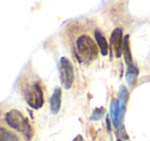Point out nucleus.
Segmentation results:
<instances>
[{
	"label": "nucleus",
	"mask_w": 150,
	"mask_h": 141,
	"mask_svg": "<svg viewBox=\"0 0 150 141\" xmlns=\"http://www.w3.org/2000/svg\"><path fill=\"white\" fill-rule=\"evenodd\" d=\"M104 113H105V109L103 107L97 108V109H95L94 111H93L92 115H91V120H100V118L104 115Z\"/></svg>",
	"instance_id": "nucleus-12"
},
{
	"label": "nucleus",
	"mask_w": 150,
	"mask_h": 141,
	"mask_svg": "<svg viewBox=\"0 0 150 141\" xmlns=\"http://www.w3.org/2000/svg\"><path fill=\"white\" fill-rule=\"evenodd\" d=\"M25 99L30 107L38 109L43 105V93L39 83H34L25 90Z\"/></svg>",
	"instance_id": "nucleus-4"
},
{
	"label": "nucleus",
	"mask_w": 150,
	"mask_h": 141,
	"mask_svg": "<svg viewBox=\"0 0 150 141\" xmlns=\"http://www.w3.org/2000/svg\"><path fill=\"white\" fill-rule=\"evenodd\" d=\"M72 141H84V139L82 138V136H81V135H77V136L75 137V138L73 139Z\"/></svg>",
	"instance_id": "nucleus-13"
},
{
	"label": "nucleus",
	"mask_w": 150,
	"mask_h": 141,
	"mask_svg": "<svg viewBox=\"0 0 150 141\" xmlns=\"http://www.w3.org/2000/svg\"><path fill=\"white\" fill-rule=\"evenodd\" d=\"M110 42L115 57L119 58L121 56V54H122V46H123L122 30L120 28H116V29L113 30L112 34H111Z\"/></svg>",
	"instance_id": "nucleus-5"
},
{
	"label": "nucleus",
	"mask_w": 150,
	"mask_h": 141,
	"mask_svg": "<svg viewBox=\"0 0 150 141\" xmlns=\"http://www.w3.org/2000/svg\"><path fill=\"white\" fill-rule=\"evenodd\" d=\"M106 125H107V129H108V131H110L111 130V128H110V118H109L108 115H107V118H106Z\"/></svg>",
	"instance_id": "nucleus-14"
},
{
	"label": "nucleus",
	"mask_w": 150,
	"mask_h": 141,
	"mask_svg": "<svg viewBox=\"0 0 150 141\" xmlns=\"http://www.w3.org/2000/svg\"><path fill=\"white\" fill-rule=\"evenodd\" d=\"M61 100H62V91H61V88H56L50 99V107L52 113L57 114L60 111Z\"/></svg>",
	"instance_id": "nucleus-7"
},
{
	"label": "nucleus",
	"mask_w": 150,
	"mask_h": 141,
	"mask_svg": "<svg viewBox=\"0 0 150 141\" xmlns=\"http://www.w3.org/2000/svg\"><path fill=\"white\" fill-rule=\"evenodd\" d=\"M122 54L125 61L127 65L133 64V58H132V53L129 50V35H125L123 38V46H122Z\"/></svg>",
	"instance_id": "nucleus-10"
},
{
	"label": "nucleus",
	"mask_w": 150,
	"mask_h": 141,
	"mask_svg": "<svg viewBox=\"0 0 150 141\" xmlns=\"http://www.w3.org/2000/svg\"><path fill=\"white\" fill-rule=\"evenodd\" d=\"M4 120L6 124L13 130H17L18 132L22 133L28 140L31 139L33 136V130H32L31 125L29 124L26 116L23 115L22 112L17 109H11L6 112L4 116Z\"/></svg>",
	"instance_id": "nucleus-2"
},
{
	"label": "nucleus",
	"mask_w": 150,
	"mask_h": 141,
	"mask_svg": "<svg viewBox=\"0 0 150 141\" xmlns=\"http://www.w3.org/2000/svg\"><path fill=\"white\" fill-rule=\"evenodd\" d=\"M0 141H20L19 137L4 128H0Z\"/></svg>",
	"instance_id": "nucleus-11"
},
{
	"label": "nucleus",
	"mask_w": 150,
	"mask_h": 141,
	"mask_svg": "<svg viewBox=\"0 0 150 141\" xmlns=\"http://www.w3.org/2000/svg\"><path fill=\"white\" fill-rule=\"evenodd\" d=\"M59 73L62 85L66 90H69L74 83V68L71 61L66 57L61 58L59 63Z\"/></svg>",
	"instance_id": "nucleus-3"
},
{
	"label": "nucleus",
	"mask_w": 150,
	"mask_h": 141,
	"mask_svg": "<svg viewBox=\"0 0 150 141\" xmlns=\"http://www.w3.org/2000/svg\"><path fill=\"white\" fill-rule=\"evenodd\" d=\"M110 115L113 126L115 128H119L121 126V120L123 118V114L121 113L120 103L117 99H112L110 104Z\"/></svg>",
	"instance_id": "nucleus-6"
},
{
	"label": "nucleus",
	"mask_w": 150,
	"mask_h": 141,
	"mask_svg": "<svg viewBox=\"0 0 150 141\" xmlns=\"http://www.w3.org/2000/svg\"><path fill=\"white\" fill-rule=\"evenodd\" d=\"M117 141H122L121 139H119V138H117Z\"/></svg>",
	"instance_id": "nucleus-15"
},
{
	"label": "nucleus",
	"mask_w": 150,
	"mask_h": 141,
	"mask_svg": "<svg viewBox=\"0 0 150 141\" xmlns=\"http://www.w3.org/2000/svg\"><path fill=\"white\" fill-rule=\"evenodd\" d=\"M88 35H81L76 40V57L81 62H91L98 56V46Z\"/></svg>",
	"instance_id": "nucleus-1"
},
{
	"label": "nucleus",
	"mask_w": 150,
	"mask_h": 141,
	"mask_svg": "<svg viewBox=\"0 0 150 141\" xmlns=\"http://www.w3.org/2000/svg\"><path fill=\"white\" fill-rule=\"evenodd\" d=\"M95 37H96L97 43H98L99 48H100L101 54L103 56H107V54H108V43H107L106 38L104 37L102 32L99 31V30H96L95 31Z\"/></svg>",
	"instance_id": "nucleus-8"
},
{
	"label": "nucleus",
	"mask_w": 150,
	"mask_h": 141,
	"mask_svg": "<svg viewBox=\"0 0 150 141\" xmlns=\"http://www.w3.org/2000/svg\"><path fill=\"white\" fill-rule=\"evenodd\" d=\"M138 74H139V70L136 66L132 65H127V73H125V78H127V81L129 83V85H134L137 80Z\"/></svg>",
	"instance_id": "nucleus-9"
}]
</instances>
